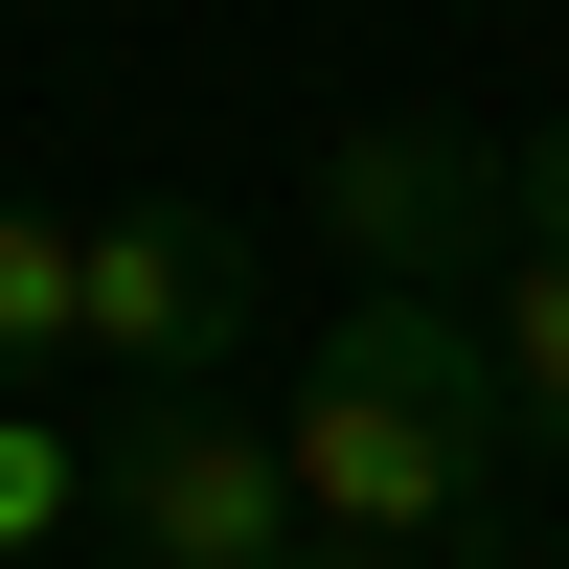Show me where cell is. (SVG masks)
I'll return each instance as SVG.
<instances>
[{"mask_svg":"<svg viewBox=\"0 0 569 569\" xmlns=\"http://www.w3.org/2000/svg\"><path fill=\"white\" fill-rule=\"evenodd\" d=\"M273 456H297V525L365 569H479L501 479H525V410H501V319L479 297H342L273 388Z\"/></svg>","mask_w":569,"mask_h":569,"instance_id":"cell-1","label":"cell"},{"mask_svg":"<svg viewBox=\"0 0 569 569\" xmlns=\"http://www.w3.org/2000/svg\"><path fill=\"white\" fill-rule=\"evenodd\" d=\"M319 251H342L365 297H501V251H525V137H479V114H342L319 137Z\"/></svg>","mask_w":569,"mask_h":569,"instance_id":"cell-2","label":"cell"},{"mask_svg":"<svg viewBox=\"0 0 569 569\" xmlns=\"http://www.w3.org/2000/svg\"><path fill=\"white\" fill-rule=\"evenodd\" d=\"M251 342H273V273L228 206H91V365L137 410H228Z\"/></svg>","mask_w":569,"mask_h":569,"instance_id":"cell-3","label":"cell"},{"mask_svg":"<svg viewBox=\"0 0 569 569\" xmlns=\"http://www.w3.org/2000/svg\"><path fill=\"white\" fill-rule=\"evenodd\" d=\"M91 525L137 569H273V547H319L297 456H273L251 410H114V433H91Z\"/></svg>","mask_w":569,"mask_h":569,"instance_id":"cell-4","label":"cell"},{"mask_svg":"<svg viewBox=\"0 0 569 569\" xmlns=\"http://www.w3.org/2000/svg\"><path fill=\"white\" fill-rule=\"evenodd\" d=\"M91 365V228L69 206H0V433Z\"/></svg>","mask_w":569,"mask_h":569,"instance_id":"cell-5","label":"cell"},{"mask_svg":"<svg viewBox=\"0 0 569 569\" xmlns=\"http://www.w3.org/2000/svg\"><path fill=\"white\" fill-rule=\"evenodd\" d=\"M501 410H525V456H569V251H501Z\"/></svg>","mask_w":569,"mask_h":569,"instance_id":"cell-6","label":"cell"},{"mask_svg":"<svg viewBox=\"0 0 569 569\" xmlns=\"http://www.w3.org/2000/svg\"><path fill=\"white\" fill-rule=\"evenodd\" d=\"M525 251H569V114L525 137Z\"/></svg>","mask_w":569,"mask_h":569,"instance_id":"cell-7","label":"cell"},{"mask_svg":"<svg viewBox=\"0 0 569 569\" xmlns=\"http://www.w3.org/2000/svg\"><path fill=\"white\" fill-rule=\"evenodd\" d=\"M46 479H69V456H46V410H23V433H0V547H23V501Z\"/></svg>","mask_w":569,"mask_h":569,"instance_id":"cell-8","label":"cell"},{"mask_svg":"<svg viewBox=\"0 0 569 569\" xmlns=\"http://www.w3.org/2000/svg\"><path fill=\"white\" fill-rule=\"evenodd\" d=\"M273 569H365V547H273Z\"/></svg>","mask_w":569,"mask_h":569,"instance_id":"cell-9","label":"cell"},{"mask_svg":"<svg viewBox=\"0 0 569 569\" xmlns=\"http://www.w3.org/2000/svg\"><path fill=\"white\" fill-rule=\"evenodd\" d=\"M547 569H569V547H547Z\"/></svg>","mask_w":569,"mask_h":569,"instance_id":"cell-10","label":"cell"}]
</instances>
